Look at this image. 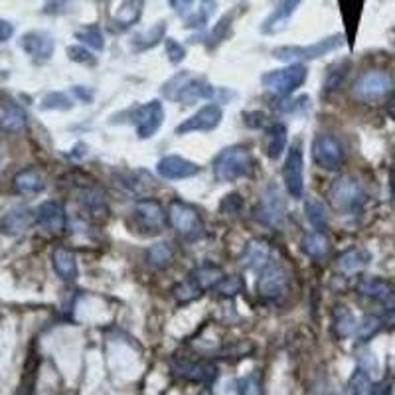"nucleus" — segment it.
<instances>
[{
  "instance_id": "obj_1",
  "label": "nucleus",
  "mask_w": 395,
  "mask_h": 395,
  "mask_svg": "<svg viewBox=\"0 0 395 395\" xmlns=\"http://www.w3.org/2000/svg\"><path fill=\"white\" fill-rule=\"evenodd\" d=\"M162 95L170 101H180L184 105H192L200 99H209L216 95V89L209 85L204 77L194 76L192 71H178L160 88Z\"/></svg>"
},
{
  "instance_id": "obj_2",
  "label": "nucleus",
  "mask_w": 395,
  "mask_h": 395,
  "mask_svg": "<svg viewBox=\"0 0 395 395\" xmlns=\"http://www.w3.org/2000/svg\"><path fill=\"white\" fill-rule=\"evenodd\" d=\"M344 34H332L324 40H319L310 46H279L273 48L275 60L279 62H285V64H300V62H310V60H319L322 55L330 54V52H336L344 46Z\"/></svg>"
},
{
  "instance_id": "obj_3",
  "label": "nucleus",
  "mask_w": 395,
  "mask_h": 395,
  "mask_svg": "<svg viewBox=\"0 0 395 395\" xmlns=\"http://www.w3.org/2000/svg\"><path fill=\"white\" fill-rule=\"evenodd\" d=\"M253 158L245 146H228L214 160V176L218 182H235L251 172Z\"/></svg>"
},
{
  "instance_id": "obj_4",
  "label": "nucleus",
  "mask_w": 395,
  "mask_h": 395,
  "mask_svg": "<svg viewBox=\"0 0 395 395\" xmlns=\"http://www.w3.org/2000/svg\"><path fill=\"white\" fill-rule=\"evenodd\" d=\"M330 202L340 214H358L366 204V190L354 176H340L328 190Z\"/></svg>"
},
{
  "instance_id": "obj_5",
  "label": "nucleus",
  "mask_w": 395,
  "mask_h": 395,
  "mask_svg": "<svg viewBox=\"0 0 395 395\" xmlns=\"http://www.w3.org/2000/svg\"><path fill=\"white\" fill-rule=\"evenodd\" d=\"M308 77V69L303 64H289L281 69H271L261 76V85L279 97H286L303 88Z\"/></svg>"
},
{
  "instance_id": "obj_6",
  "label": "nucleus",
  "mask_w": 395,
  "mask_h": 395,
  "mask_svg": "<svg viewBox=\"0 0 395 395\" xmlns=\"http://www.w3.org/2000/svg\"><path fill=\"white\" fill-rule=\"evenodd\" d=\"M394 88V79L387 71L382 69H372V71H366L362 76L356 79L352 93L354 97L360 99V101H377V99L385 97Z\"/></svg>"
},
{
  "instance_id": "obj_7",
  "label": "nucleus",
  "mask_w": 395,
  "mask_h": 395,
  "mask_svg": "<svg viewBox=\"0 0 395 395\" xmlns=\"http://www.w3.org/2000/svg\"><path fill=\"white\" fill-rule=\"evenodd\" d=\"M129 115L132 117V123L137 127L139 139L144 141V139L154 137L158 132V129L162 127V123H165V105L158 99H154V101H148L146 105L132 107L129 111Z\"/></svg>"
},
{
  "instance_id": "obj_8",
  "label": "nucleus",
  "mask_w": 395,
  "mask_h": 395,
  "mask_svg": "<svg viewBox=\"0 0 395 395\" xmlns=\"http://www.w3.org/2000/svg\"><path fill=\"white\" fill-rule=\"evenodd\" d=\"M132 216L139 223V228L151 235L165 231L166 223H168V214H166L165 206L153 198H144L141 202H137L132 208Z\"/></svg>"
},
{
  "instance_id": "obj_9",
  "label": "nucleus",
  "mask_w": 395,
  "mask_h": 395,
  "mask_svg": "<svg viewBox=\"0 0 395 395\" xmlns=\"http://www.w3.org/2000/svg\"><path fill=\"white\" fill-rule=\"evenodd\" d=\"M283 178H285V188L289 196L303 198L305 194V156H303V148L300 143H295L289 146V154L285 158V166H283Z\"/></svg>"
},
{
  "instance_id": "obj_10",
  "label": "nucleus",
  "mask_w": 395,
  "mask_h": 395,
  "mask_svg": "<svg viewBox=\"0 0 395 395\" xmlns=\"http://www.w3.org/2000/svg\"><path fill=\"white\" fill-rule=\"evenodd\" d=\"M312 158L324 170H336L344 162V148L342 143L326 132H319L312 141Z\"/></svg>"
},
{
  "instance_id": "obj_11",
  "label": "nucleus",
  "mask_w": 395,
  "mask_h": 395,
  "mask_svg": "<svg viewBox=\"0 0 395 395\" xmlns=\"http://www.w3.org/2000/svg\"><path fill=\"white\" fill-rule=\"evenodd\" d=\"M257 293L267 300H279L281 296H285L286 289H289V275L279 263H271L263 267L259 271V279H257Z\"/></svg>"
},
{
  "instance_id": "obj_12",
  "label": "nucleus",
  "mask_w": 395,
  "mask_h": 395,
  "mask_svg": "<svg viewBox=\"0 0 395 395\" xmlns=\"http://www.w3.org/2000/svg\"><path fill=\"white\" fill-rule=\"evenodd\" d=\"M223 117V111L216 103H208L198 109L192 117H188L174 129L176 134H190V132H209L218 129Z\"/></svg>"
},
{
  "instance_id": "obj_13",
  "label": "nucleus",
  "mask_w": 395,
  "mask_h": 395,
  "mask_svg": "<svg viewBox=\"0 0 395 395\" xmlns=\"http://www.w3.org/2000/svg\"><path fill=\"white\" fill-rule=\"evenodd\" d=\"M20 46L36 64H46L54 55L55 40L54 36L46 30H30L20 38Z\"/></svg>"
},
{
  "instance_id": "obj_14",
  "label": "nucleus",
  "mask_w": 395,
  "mask_h": 395,
  "mask_svg": "<svg viewBox=\"0 0 395 395\" xmlns=\"http://www.w3.org/2000/svg\"><path fill=\"white\" fill-rule=\"evenodd\" d=\"M255 220L265 226H277L285 216V202L275 186H269L265 190L257 206H255Z\"/></svg>"
},
{
  "instance_id": "obj_15",
  "label": "nucleus",
  "mask_w": 395,
  "mask_h": 395,
  "mask_svg": "<svg viewBox=\"0 0 395 395\" xmlns=\"http://www.w3.org/2000/svg\"><path fill=\"white\" fill-rule=\"evenodd\" d=\"M168 220L174 226V230L180 231L182 235H188V237H194V235L202 233V230H204L200 214L190 204L180 202V200L172 202L170 212H168Z\"/></svg>"
},
{
  "instance_id": "obj_16",
  "label": "nucleus",
  "mask_w": 395,
  "mask_h": 395,
  "mask_svg": "<svg viewBox=\"0 0 395 395\" xmlns=\"http://www.w3.org/2000/svg\"><path fill=\"white\" fill-rule=\"evenodd\" d=\"M156 172L166 180H186V178L200 174V166L184 158V156L170 154V156H165V158L158 160Z\"/></svg>"
},
{
  "instance_id": "obj_17",
  "label": "nucleus",
  "mask_w": 395,
  "mask_h": 395,
  "mask_svg": "<svg viewBox=\"0 0 395 395\" xmlns=\"http://www.w3.org/2000/svg\"><path fill=\"white\" fill-rule=\"evenodd\" d=\"M34 220L36 223L46 231H52V233H60V231L66 228V209L60 202L55 200H48L42 202L36 212H34Z\"/></svg>"
},
{
  "instance_id": "obj_18",
  "label": "nucleus",
  "mask_w": 395,
  "mask_h": 395,
  "mask_svg": "<svg viewBox=\"0 0 395 395\" xmlns=\"http://www.w3.org/2000/svg\"><path fill=\"white\" fill-rule=\"evenodd\" d=\"M305 0H279V4L275 6V11L265 18L261 32L263 34H277L281 32L286 26V22L293 18L296 8L303 4Z\"/></svg>"
},
{
  "instance_id": "obj_19",
  "label": "nucleus",
  "mask_w": 395,
  "mask_h": 395,
  "mask_svg": "<svg viewBox=\"0 0 395 395\" xmlns=\"http://www.w3.org/2000/svg\"><path fill=\"white\" fill-rule=\"evenodd\" d=\"M358 293L368 298H373L377 303H384L387 307H395V291L384 279L377 277H363L358 283Z\"/></svg>"
},
{
  "instance_id": "obj_20",
  "label": "nucleus",
  "mask_w": 395,
  "mask_h": 395,
  "mask_svg": "<svg viewBox=\"0 0 395 395\" xmlns=\"http://www.w3.org/2000/svg\"><path fill=\"white\" fill-rule=\"evenodd\" d=\"M28 125L26 111L14 101L0 103V129L6 132H20Z\"/></svg>"
},
{
  "instance_id": "obj_21",
  "label": "nucleus",
  "mask_w": 395,
  "mask_h": 395,
  "mask_svg": "<svg viewBox=\"0 0 395 395\" xmlns=\"http://www.w3.org/2000/svg\"><path fill=\"white\" fill-rule=\"evenodd\" d=\"M271 261H273L271 259V247L263 240H253V242L247 243V247L242 255V263L253 271H261Z\"/></svg>"
},
{
  "instance_id": "obj_22",
  "label": "nucleus",
  "mask_w": 395,
  "mask_h": 395,
  "mask_svg": "<svg viewBox=\"0 0 395 395\" xmlns=\"http://www.w3.org/2000/svg\"><path fill=\"white\" fill-rule=\"evenodd\" d=\"M52 265H54V271L55 275L62 279V281H76L77 275V261H76V255L71 249H67V247H55L54 251H52Z\"/></svg>"
},
{
  "instance_id": "obj_23",
  "label": "nucleus",
  "mask_w": 395,
  "mask_h": 395,
  "mask_svg": "<svg viewBox=\"0 0 395 395\" xmlns=\"http://www.w3.org/2000/svg\"><path fill=\"white\" fill-rule=\"evenodd\" d=\"M34 220L32 212L26 208H16L11 209L8 214H4V218L0 220V231L6 235H20L24 231L30 228V223Z\"/></svg>"
},
{
  "instance_id": "obj_24",
  "label": "nucleus",
  "mask_w": 395,
  "mask_h": 395,
  "mask_svg": "<svg viewBox=\"0 0 395 395\" xmlns=\"http://www.w3.org/2000/svg\"><path fill=\"white\" fill-rule=\"evenodd\" d=\"M166 30H168L166 20H158V22L153 24L148 30L137 34V36L131 40V48L134 52H146V50H153L154 46H158L162 40H165Z\"/></svg>"
},
{
  "instance_id": "obj_25",
  "label": "nucleus",
  "mask_w": 395,
  "mask_h": 395,
  "mask_svg": "<svg viewBox=\"0 0 395 395\" xmlns=\"http://www.w3.org/2000/svg\"><path fill=\"white\" fill-rule=\"evenodd\" d=\"M240 12H243L242 6H235V8H231L228 14L221 16L220 20H218V24L212 28V32L208 34V42H206V48H208V50H216V48L230 36L231 26L235 22V18H237Z\"/></svg>"
},
{
  "instance_id": "obj_26",
  "label": "nucleus",
  "mask_w": 395,
  "mask_h": 395,
  "mask_svg": "<svg viewBox=\"0 0 395 395\" xmlns=\"http://www.w3.org/2000/svg\"><path fill=\"white\" fill-rule=\"evenodd\" d=\"M370 259H372V255H370L368 249L354 247V249H348L346 253H342L340 259H338V269L346 275L358 273V271H362L363 267L370 265Z\"/></svg>"
},
{
  "instance_id": "obj_27",
  "label": "nucleus",
  "mask_w": 395,
  "mask_h": 395,
  "mask_svg": "<svg viewBox=\"0 0 395 395\" xmlns=\"http://www.w3.org/2000/svg\"><path fill=\"white\" fill-rule=\"evenodd\" d=\"M14 188L20 194H40L46 188V182L36 168H24L14 176Z\"/></svg>"
},
{
  "instance_id": "obj_28",
  "label": "nucleus",
  "mask_w": 395,
  "mask_h": 395,
  "mask_svg": "<svg viewBox=\"0 0 395 395\" xmlns=\"http://www.w3.org/2000/svg\"><path fill=\"white\" fill-rule=\"evenodd\" d=\"M286 151V127L283 123L269 125L267 131V156L271 160H279Z\"/></svg>"
},
{
  "instance_id": "obj_29",
  "label": "nucleus",
  "mask_w": 395,
  "mask_h": 395,
  "mask_svg": "<svg viewBox=\"0 0 395 395\" xmlns=\"http://www.w3.org/2000/svg\"><path fill=\"white\" fill-rule=\"evenodd\" d=\"M300 249H303V253H307L308 257L320 259V257H326V255H328L330 242L326 240L324 233H320V231H310V233H307V235L303 237Z\"/></svg>"
},
{
  "instance_id": "obj_30",
  "label": "nucleus",
  "mask_w": 395,
  "mask_h": 395,
  "mask_svg": "<svg viewBox=\"0 0 395 395\" xmlns=\"http://www.w3.org/2000/svg\"><path fill=\"white\" fill-rule=\"evenodd\" d=\"M144 0H123L119 11L115 14V22L121 28H129L132 24H137L143 16Z\"/></svg>"
},
{
  "instance_id": "obj_31",
  "label": "nucleus",
  "mask_w": 395,
  "mask_h": 395,
  "mask_svg": "<svg viewBox=\"0 0 395 395\" xmlns=\"http://www.w3.org/2000/svg\"><path fill=\"white\" fill-rule=\"evenodd\" d=\"M305 212H307V220L310 221V226L317 231H322L328 228V214L324 204L320 202L317 196H308L305 202Z\"/></svg>"
},
{
  "instance_id": "obj_32",
  "label": "nucleus",
  "mask_w": 395,
  "mask_h": 395,
  "mask_svg": "<svg viewBox=\"0 0 395 395\" xmlns=\"http://www.w3.org/2000/svg\"><path fill=\"white\" fill-rule=\"evenodd\" d=\"M190 277L196 281L202 291H206V289H214V286L218 285L221 279H223V273L220 271V267L206 263L202 265V267H198L196 271L190 275Z\"/></svg>"
},
{
  "instance_id": "obj_33",
  "label": "nucleus",
  "mask_w": 395,
  "mask_h": 395,
  "mask_svg": "<svg viewBox=\"0 0 395 395\" xmlns=\"http://www.w3.org/2000/svg\"><path fill=\"white\" fill-rule=\"evenodd\" d=\"M76 38L91 50H97V52L105 50V38H103V32H101L97 24H88V26L79 28L76 32Z\"/></svg>"
},
{
  "instance_id": "obj_34",
  "label": "nucleus",
  "mask_w": 395,
  "mask_h": 395,
  "mask_svg": "<svg viewBox=\"0 0 395 395\" xmlns=\"http://www.w3.org/2000/svg\"><path fill=\"white\" fill-rule=\"evenodd\" d=\"M146 259H148V263L151 265L162 269V267H168V265L172 263L174 251H172L170 243H154V245H151V247L146 249Z\"/></svg>"
},
{
  "instance_id": "obj_35",
  "label": "nucleus",
  "mask_w": 395,
  "mask_h": 395,
  "mask_svg": "<svg viewBox=\"0 0 395 395\" xmlns=\"http://www.w3.org/2000/svg\"><path fill=\"white\" fill-rule=\"evenodd\" d=\"M348 69H350V60H342V62H336L334 66H330L326 71V79H324V93H332L340 88L342 79L346 77Z\"/></svg>"
},
{
  "instance_id": "obj_36",
  "label": "nucleus",
  "mask_w": 395,
  "mask_h": 395,
  "mask_svg": "<svg viewBox=\"0 0 395 395\" xmlns=\"http://www.w3.org/2000/svg\"><path fill=\"white\" fill-rule=\"evenodd\" d=\"M200 295H202V289H200V285H198L192 277L174 286V296L178 303H190V300H194Z\"/></svg>"
},
{
  "instance_id": "obj_37",
  "label": "nucleus",
  "mask_w": 395,
  "mask_h": 395,
  "mask_svg": "<svg viewBox=\"0 0 395 395\" xmlns=\"http://www.w3.org/2000/svg\"><path fill=\"white\" fill-rule=\"evenodd\" d=\"M334 322H336L338 332L344 334V336L350 334L352 330L356 328V319H354V314L346 307H336V310H334Z\"/></svg>"
},
{
  "instance_id": "obj_38",
  "label": "nucleus",
  "mask_w": 395,
  "mask_h": 395,
  "mask_svg": "<svg viewBox=\"0 0 395 395\" xmlns=\"http://www.w3.org/2000/svg\"><path fill=\"white\" fill-rule=\"evenodd\" d=\"M71 99L67 97L66 93H60V91H54V93H48L44 99H42V109H55V111H67L71 109Z\"/></svg>"
},
{
  "instance_id": "obj_39",
  "label": "nucleus",
  "mask_w": 395,
  "mask_h": 395,
  "mask_svg": "<svg viewBox=\"0 0 395 395\" xmlns=\"http://www.w3.org/2000/svg\"><path fill=\"white\" fill-rule=\"evenodd\" d=\"M220 295L223 296H233L243 291V279L237 275H231V277H223L218 285L214 286Z\"/></svg>"
},
{
  "instance_id": "obj_40",
  "label": "nucleus",
  "mask_w": 395,
  "mask_h": 395,
  "mask_svg": "<svg viewBox=\"0 0 395 395\" xmlns=\"http://www.w3.org/2000/svg\"><path fill=\"white\" fill-rule=\"evenodd\" d=\"M67 57L71 60V62H76V64H83V66H93L97 60H95V55L89 52L85 46L81 44H76V46H69L66 50Z\"/></svg>"
},
{
  "instance_id": "obj_41",
  "label": "nucleus",
  "mask_w": 395,
  "mask_h": 395,
  "mask_svg": "<svg viewBox=\"0 0 395 395\" xmlns=\"http://www.w3.org/2000/svg\"><path fill=\"white\" fill-rule=\"evenodd\" d=\"M165 50L168 60H170V64H174V66H178L180 62H184V57H186V48L180 44L178 40H174V38H166Z\"/></svg>"
},
{
  "instance_id": "obj_42",
  "label": "nucleus",
  "mask_w": 395,
  "mask_h": 395,
  "mask_svg": "<svg viewBox=\"0 0 395 395\" xmlns=\"http://www.w3.org/2000/svg\"><path fill=\"white\" fill-rule=\"evenodd\" d=\"M243 123L249 129H265L269 125V117L263 111H245L243 113Z\"/></svg>"
},
{
  "instance_id": "obj_43",
  "label": "nucleus",
  "mask_w": 395,
  "mask_h": 395,
  "mask_svg": "<svg viewBox=\"0 0 395 395\" xmlns=\"http://www.w3.org/2000/svg\"><path fill=\"white\" fill-rule=\"evenodd\" d=\"M220 208L223 214L233 216V214H237V212L243 208V198L240 196V194H230V196H226L221 200Z\"/></svg>"
},
{
  "instance_id": "obj_44",
  "label": "nucleus",
  "mask_w": 395,
  "mask_h": 395,
  "mask_svg": "<svg viewBox=\"0 0 395 395\" xmlns=\"http://www.w3.org/2000/svg\"><path fill=\"white\" fill-rule=\"evenodd\" d=\"M69 0H48L44 4V14H60L66 11Z\"/></svg>"
},
{
  "instance_id": "obj_45",
  "label": "nucleus",
  "mask_w": 395,
  "mask_h": 395,
  "mask_svg": "<svg viewBox=\"0 0 395 395\" xmlns=\"http://www.w3.org/2000/svg\"><path fill=\"white\" fill-rule=\"evenodd\" d=\"M71 93H74L79 101H83V103H91V101H93V89L85 88V85H74V88H71Z\"/></svg>"
},
{
  "instance_id": "obj_46",
  "label": "nucleus",
  "mask_w": 395,
  "mask_h": 395,
  "mask_svg": "<svg viewBox=\"0 0 395 395\" xmlns=\"http://www.w3.org/2000/svg\"><path fill=\"white\" fill-rule=\"evenodd\" d=\"M168 4H170V8L176 11L180 16H184L190 8H192V4H194V0H168Z\"/></svg>"
},
{
  "instance_id": "obj_47",
  "label": "nucleus",
  "mask_w": 395,
  "mask_h": 395,
  "mask_svg": "<svg viewBox=\"0 0 395 395\" xmlns=\"http://www.w3.org/2000/svg\"><path fill=\"white\" fill-rule=\"evenodd\" d=\"M12 36H14V26H12V22L0 18V44L8 42Z\"/></svg>"
},
{
  "instance_id": "obj_48",
  "label": "nucleus",
  "mask_w": 395,
  "mask_h": 395,
  "mask_svg": "<svg viewBox=\"0 0 395 395\" xmlns=\"http://www.w3.org/2000/svg\"><path fill=\"white\" fill-rule=\"evenodd\" d=\"M259 385L255 384V380L253 377H245L243 382H240V391L243 395H257L259 394V389H257Z\"/></svg>"
},
{
  "instance_id": "obj_49",
  "label": "nucleus",
  "mask_w": 395,
  "mask_h": 395,
  "mask_svg": "<svg viewBox=\"0 0 395 395\" xmlns=\"http://www.w3.org/2000/svg\"><path fill=\"white\" fill-rule=\"evenodd\" d=\"M389 188H391V194L395 198V166L391 168V172H389Z\"/></svg>"
}]
</instances>
